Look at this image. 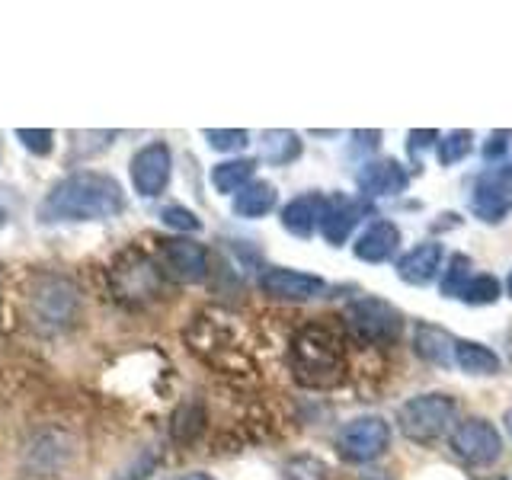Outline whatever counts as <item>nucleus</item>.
<instances>
[{
	"instance_id": "nucleus-6",
	"label": "nucleus",
	"mask_w": 512,
	"mask_h": 480,
	"mask_svg": "<svg viewBox=\"0 0 512 480\" xmlns=\"http://www.w3.org/2000/svg\"><path fill=\"white\" fill-rule=\"evenodd\" d=\"M452 445L455 458H461L471 468H490L493 461H500L503 455V436L490 420H480V416H471V420H461L452 429Z\"/></svg>"
},
{
	"instance_id": "nucleus-17",
	"label": "nucleus",
	"mask_w": 512,
	"mask_h": 480,
	"mask_svg": "<svg viewBox=\"0 0 512 480\" xmlns=\"http://www.w3.org/2000/svg\"><path fill=\"white\" fill-rule=\"evenodd\" d=\"M400 247V228L394 221H375L372 228L362 231V237L352 244V253L359 256L362 263H384V260H391V256L397 253Z\"/></svg>"
},
{
	"instance_id": "nucleus-10",
	"label": "nucleus",
	"mask_w": 512,
	"mask_h": 480,
	"mask_svg": "<svg viewBox=\"0 0 512 480\" xmlns=\"http://www.w3.org/2000/svg\"><path fill=\"white\" fill-rule=\"evenodd\" d=\"M468 205L484 224L506 221L512 215V164H500L480 176Z\"/></svg>"
},
{
	"instance_id": "nucleus-2",
	"label": "nucleus",
	"mask_w": 512,
	"mask_h": 480,
	"mask_svg": "<svg viewBox=\"0 0 512 480\" xmlns=\"http://www.w3.org/2000/svg\"><path fill=\"white\" fill-rule=\"evenodd\" d=\"M292 375L304 388H333L346 372V352L336 333L324 324H308L295 333L288 349Z\"/></svg>"
},
{
	"instance_id": "nucleus-21",
	"label": "nucleus",
	"mask_w": 512,
	"mask_h": 480,
	"mask_svg": "<svg viewBox=\"0 0 512 480\" xmlns=\"http://www.w3.org/2000/svg\"><path fill=\"white\" fill-rule=\"evenodd\" d=\"M253 173H256L253 157L224 160V164L212 167V186L221 192V196H237L247 183H253Z\"/></svg>"
},
{
	"instance_id": "nucleus-12",
	"label": "nucleus",
	"mask_w": 512,
	"mask_h": 480,
	"mask_svg": "<svg viewBox=\"0 0 512 480\" xmlns=\"http://www.w3.org/2000/svg\"><path fill=\"white\" fill-rule=\"evenodd\" d=\"M260 288L269 298H279V301H311L327 292V282L320 276H311V272L272 266L260 276Z\"/></svg>"
},
{
	"instance_id": "nucleus-18",
	"label": "nucleus",
	"mask_w": 512,
	"mask_h": 480,
	"mask_svg": "<svg viewBox=\"0 0 512 480\" xmlns=\"http://www.w3.org/2000/svg\"><path fill=\"white\" fill-rule=\"evenodd\" d=\"M413 346H416V356L432 362V365L448 368V365L455 362V336L448 333L445 327L420 324V327L413 330Z\"/></svg>"
},
{
	"instance_id": "nucleus-25",
	"label": "nucleus",
	"mask_w": 512,
	"mask_h": 480,
	"mask_svg": "<svg viewBox=\"0 0 512 480\" xmlns=\"http://www.w3.org/2000/svg\"><path fill=\"white\" fill-rule=\"evenodd\" d=\"M500 295H503L500 279L487 276V272H474V279H471L468 288L461 292V301H464V304H493Z\"/></svg>"
},
{
	"instance_id": "nucleus-32",
	"label": "nucleus",
	"mask_w": 512,
	"mask_h": 480,
	"mask_svg": "<svg viewBox=\"0 0 512 480\" xmlns=\"http://www.w3.org/2000/svg\"><path fill=\"white\" fill-rule=\"evenodd\" d=\"M170 480H215V477H208V474H202V471H192V474H176V477H170Z\"/></svg>"
},
{
	"instance_id": "nucleus-23",
	"label": "nucleus",
	"mask_w": 512,
	"mask_h": 480,
	"mask_svg": "<svg viewBox=\"0 0 512 480\" xmlns=\"http://www.w3.org/2000/svg\"><path fill=\"white\" fill-rule=\"evenodd\" d=\"M474 279V266L471 260L464 253H455L452 260H448V269H445V276L439 282V292L442 298H458L461 301V292L468 288V282Z\"/></svg>"
},
{
	"instance_id": "nucleus-22",
	"label": "nucleus",
	"mask_w": 512,
	"mask_h": 480,
	"mask_svg": "<svg viewBox=\"0 0 512 480\" xmlns=\"http://www.w3.org/2000/svg\"><path fill=\"white\" fill-rule=\"evenodd\" d=\"M260 157L272 167H285L292 160L301 157V138L295 132H285V128H276V132H263L260 141Z\"/></svg>"
},
{
	"instance_id": "nucleus-5",
	"label": "nucleus",
	"mask_w": 512,
	"mask_h": 480,
	"mask_svg": "<svg viewBox=\"0 0 512 480\" xmlns=\"http://www.w3.org/2000/svg\"><path fill=\"white\" fill-rule=\"evenodd\" d=\"M346 327L368 346H391L404 330V314L384 298H356L346 308Z\"/></svg>"
},
{
	"instance_id": "nucleus-19",
	"label": "nucleus",
	"mask_w": 512,
	"mask_h": 480,
	"mask_svg": "<svg viewBox=\"0 0 512 480\" xmlns=\"http://www.w3.org/2000/svg\"><path fill=\"white\" fill-rule=\"evenodd\" d=\"M455 365L464 375H480V378L500 375V356L490 346L474 340H455Z\"/></svg>"
},
{
	"instance_id": "nucleus-29",
	"label": "nucleus",
	"mask_w": 512,
	"mask_h": 480,
	"mask_svg": "<svg viewBox=\"0 0 512 480\" xmlns=\"http://www.w3.org/2000/svg\"><path fill=\"white\" fill-rule=\"evenodd\" d=\"M16 138H20V144L36 157H48L55 148V135L48 132V128H16Z\"/></svg>"
},
{
	"instance_id": "nucleus-34",
	"label": "nucleus",
	"mask_w": 512,
	"mask_h": 480,
	"mask_svg": "<svg viewBox=\"0 0 512 480\" xmlns=\"http://www.w3.org/2000/svg\"><path fill=\"white\" fill-rule=\"evenodd\" d=\"M506 426H509V432H512V410L506 413Z\"/></svg>"
},
{
	"instance_id": "nucleus-7",
	"label": "nucleus",
	"mask_w": 512,
	"mask_h": 480,
	"mask_svg": "<svg viewBox=\"0 0 512 480\" xmlns=\"http://www.w3.org/2000/svg\"><path fill=\"white\" fill-rule=\"evenodd\" d=\"M391 445V426L381 416H356L340 432H336V452L352 464L375 461L388 452Z\"/></svg>"
},
{
	"instance_id": "nucleus-1",
	"label": "nucleus",
	"mask_w": 512,
	"mask_h": 480,
	"mask_svg": "<svg viewBox=\"0 0 512 480\" xmlns=\"http://www.w3.org/2000/svg\"><path fill=\"white\" fill-rule=\"evenodd\" d=\"M125 212V192L116 176L100 170H77L58 180L39 205L42 224L58 221H106Z\"/></svg>"
},
{
	"instance_id": "nucleus-8",
	"label": "nucleus",
	"mask_w": 512,
	"mask_h": 480,
	"mask_svg": "<svg viewBox=\"0 0 512 480\" xmlns=\"http://www.w3.org/2000/svg\"><path fill=\"white\" fill-rule=\"evenodd\" d=\"M29 308L36 314V324L48 330H61L74 324L77 317V288L68 279H42L29 292Z\"/></svg>"
},
{
	"instance_id": "nucleus-26",
	"label": "nucleus",
	"mask_w": 512,
	"mask_h": 480,
	"mask_svg": "<svg viewBox=\"0 0 512 480\" xmlns=\"http://www.w3.org/2000/svg\"><path fill=\"white\" fill-rule=\"evenodd\" d=\"M202 135L208 141V148L224 151V154L240 151V148H247V144H250V132H244V128H205Z\"/></svg>"
},
{
	"instance_id": "nucleus-9",
	"label": "nucleus",
	"mask_w": 512,
	"mask_h": 480,
	"mask_svg": "<svg viewBox=\"0 0 512 480\" xmlns=\"http://www.w3.org/2000/svg\"><path fill=\"white\" fill-rule=\"evenodd\" d=\"M157 266L173 282L196 285L208 276V250L192 237H167L157 247Z\"/></svg>"
},
{
	"instance_id": "nucleus-3",
	"label": "nucleus",
	"mask_w": 512,
	"mask_h": 480,
	"mask_svg": "<svg viewBox=\"0 0 512 480\" xmlns=\"http://www.w3.org/2000/svg\"><path fill=\"white\" fill-rule=\"evenodd\" d=\"M458 404L452 394L445 391H429V394H416L407 404H400L397 410V423L400 432L416 442V445H432L436 439H442L455 423Z\"/></svg>"
},
{
	"instance_id": "nucleus-15",
	"label": "nucleus",
	"mask_w": 512,
	"mask_h": 480,
	"mask_svg": "<svg viewBox=\"0 0 512 480\" xmlns=\"http://www.w3.org/2000/svg\"><path fill=\"white\" fill-rule=\"evenodd\" d=\"M442 244L439 240H423V244H416L413 250H407L404 256L397 260V279L407 282V285H416L423 288L429 285L432 279L439 276L442 269Z\"/></svg>"
},
{
	"instance_id": "nucleus-31",
	"label": "nucleus",
	"mask_w": 512,
	"mask_h": 480,
	"mask_svg": "<svg viewBox=\"0 0 512 480\" xmlns=\"http://www.w3.org/2000/svg\"><path fill=\"white\" fill-rule=\"evenodd\" d=\"M407 138H410L407 148H410L413 157H420L423 148H432V144H439V132H436V128H413Z\"/></svg>"
},
{
	"instance_id": "nucleus-16",
	"label": "nucleus",
	"mask_w": 512,
	"mask_h": 480,
	"mask_svg": "<svg viewBox=\"0 0 512 480\" xmlns=\"http://www.w3.org/2000/svg\"><path fill=\"white\" fill-rule=\"evenodd\" d=\"M324 202H327V196H320V192H304V196L292 199L282 208V228L298 240H311L314 231L320 228Z\"/></svg>"
},
{
	"instance_id": "nucleus-11",
	"label": "nucleus",
	"mask_w": 512,
	"mask_h": 480,
	"mask_svg": "<svg viewBox=\"0 0 512 480\" xmlns=\"http://www.w3.org/2000/svg\"><path fill=\"white\" fill-rule=\"evenodd\" d=\"M132 186L141 199H157L167 189L170 173H173V154L164 141H151L132 157Z\"/></svg>"
},
{
	"instance_id": "nucleus-20",
	"label": "nucleus",
	"mask_w": 512,
	"mask_h": 480,
	"mask_svg": "<svg viewBox=\"0 0 512 480\" xmlns=\"http://www.w3.org/2000/svg\"><path fill=\"white\" fill-rule=\"evenodd\" d=\"M279 202V192L266 180H253L234 196V215L237 218H263Z\"/></svg>"
},
{
	"instance_id": "nucleus-13",
	"label": "nucleus",
	"mask_w": 512,
	"mask_h": 480,
	"mask_svg": "<svg viewBox=\"0 0 512 480\" xmlns=\"http://www.w3.org/2000/svg\"><path fill=\"white\" fill-rule=\"evenodd\" d=\"M372 212L368 202L359 199H349V196H327L324 202V215H320V234L330 247H343L349 234L359 228V221Z\"/></svg>"
},
{
	"instance_id": "nucleus-27",
	"label": "nucleus",
	"mask_w": 512,
	"mask_h": 480,
	"mask_svg": "<svg viewBox=\"0 0 512 480\" xmlns=\"http://www.w3.org/2000/svg\"><path fill=\"white\" fill-rule=\"evenodd\" d=\"M285 480H330V468L320 458L301 455L285 464Z\"/></svg>"
},
{
	"instance_id": "nucleus-24",
	"label": "nucleus",
	"mask_w": 512,
	"mask_h": 480,
	"mask_svg": "<svg viewBox=\"0 0 512 480\" xmlns=\"http://www.w3.org/2000/svg\"><path fill=\"white\" fill-rule=\"evenodd\" d=\"M471 148H474V135H471V132H464V128H458V132H448V135L436 144L439 164H442V167L461 164V160L471 154Z\"/></svg>"
},
{
	"instance_id": "nucleus-28",
	"label": "nucleus",
	"mask_w": 512,
	"mask_h": 480,
	"mask_svg": "<svg viewBox=\"0 0 512 480\" xmlns=\"http://www.w3.org/2000/svg\"><path fill=\"white\" fill-rule=\"evenodd\" d=\"M160 221H164L167 228L180 231L183 237H186V234H199V231H202L199 215H196V212H189V208H183V205H167L164 212H160Z\"/></svg>"
},
{
	"instance_id": "nucleus-4",
	"label": "nucleus",
	"mask_w": 512,
	"mask_h": 480,
	"mask_svg": "<svg viewBox=\"0 0 512 480\" xmlns=\"http://www.w3.org/2000/svg\"><path fill=\"white\" fill-rule=\"evenodd\" d=\"M160 282H164V272H160V266L141 250H125L109 269L112 292L125 304L154 301L160 295Z\"/></svg>"
},
{
	"instance_id": "nucleus-33",
	"label": "nucleus",
	"mask_w": 512,
	"mask_h": 480,
	"mask_svg": "<svg viewBox=\"0 0 512 480\" xmlns=\"http://www.w3.org/2000/svg\"><path fill=\"white\" fill-rule=\"evenodd\" d=\"M506 295L512 298V272H509V279H506Z\"/></svg>"
},
{
	"instance_id": "nucleus-30",
	"label": "nucleus",
	"mask_w": 512,
	"mask_h": 480,
	"mask_svg": "<svg viewBox=\"0 0 512 480\" xmlns=\"http://www.w3.org/2000/svg\"><path fill=\"white\" fill-rule=\"evenodd\" d=\"M509 141H512L509 128H506V132H490V138L484 141V148H480V154H484L487 164H500L503 154L509 151Z\"/></svg>"
},
{
	"instance_id": "nucleus-14",
	"label": "nucleus",
	"mask_w": 512,
	"mask_h": 480,
	"mask_svg": "<svg viewBox=\"0 0 512 480\" xmlns=\"http://www.w3.org/2000/svg\"><path fill=\"white\" fill-rule=\"evenodd\" d=\"M359 189L368 199H388L404 192L410 186V173L404 170V164L394 157H381V160H365L359 176H356Z\"/></svg>"
}]
</instances>
